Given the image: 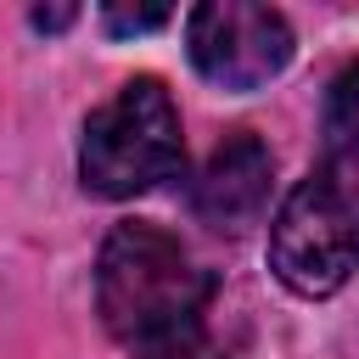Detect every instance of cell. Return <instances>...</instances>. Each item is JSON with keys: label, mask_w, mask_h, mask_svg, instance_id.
I'll return each instance as SVG.
<instances>
[{"label": "cell", "mask_w": 359, "mask_h": 359, "mask_svg": "<svg viewBox=\"0 0 359 359\" xmlns=\"http://www.w3.org/2000/svg\"><path fill=\"white\" fill-rule=\"evenodd\" d=\"M213 280L157 224H118L101 241L95 309L112 342L135 359H196L208 331Z\"/></svg>", "instance_id": "cell-1"}, {"label": "cell", "mask_w": 359, "mask_h": 359, "mask_svg": "<svg viewBox=\"0 0 359 359\" xmlns=\"http://www.w3.org/2000/svg\"><path fill=\"white\" fill-rule=\"evenodd\" d=\"M180 163H185V135H180V112H174V95L163 90V79H129L107 107H95L84 118L79 180H84V191H95L107 202H129V196L174 180Z\"/></svg>", "instance_id": "cell-2"}, {"label": "cell", "mask_w": 359, "mask_h": 359, "mask_svg": "<svg viewBox=\"0 0 359 359\" xmlns=\"http://www.w3.org/2000/svg\"><path fill=\"white\" fill-rule=\"evenodd\" d=\"M269 269L297 297H331L359 275V185L309 174L286 191L269 224Z\"/></svg>", "instance_id": "cell-3"}, {"label": "cell", "mask_w": 359, "mask_h": 359, "mask_svg": "<svg viewBox=\"0 0 359 359\" xmlns=\"http://www.w3.org/2000/svg\"><path fill=\"white\" fill-rule=\"evenodd\" d=\"M185 50L191 67L219 90H258L275 73H286L297 39L292 22L275 6L247 0H208L185 17Z\"/></svg>", "instance_id": "cell-4"}, {"label": "cell", "mask_w": 359, "mask_h": 359, "mask_svg": "<svg viewBox=\"0 0 359 359\" xmlns=\"http://www.w3.org/2000/svg\"><path fill=\"white\" fill-rule=\"evenodd\" d=\"M269 180H275V157H269V146H264L252 129H236V135H224V140L213 146L208 168L196 174V185H191V208H196V219H202L208 230H230V236H241V230L264 213V202H269Z\"/></svg>", "instance_id": "cell-5"}, {"label": "cell", "mask_w": 359, "mask_h": 359, "mask_svg": "<svg viewBox=\"0 0 359 359\" xmlns=\"http://www.w3.org/2000/svg\"><path fill=\"white\" fill-rule=\"evenodd\" d=\"M325 151L337 168L359 174V62H348L325 90Z\"/></svg>", "instance_id": "cell-6"}, {"label": "cell", "mask_w": 359, "mask_h": 359, "mask_svg": "<svg viewBox=\"0 0 359 359\" xmlns=\"http://www.w3.org/2000/svg\"><path fill=\"white\" fill-rule=\"evenodd\" d=\"M168 17H174L168 6H107V11H101L107 34H151V28H163Z\"/></svg>", "instance_id": "cell-7"}, {"label": "cell", "mask_w": 359, "mask_h": 359, "mask_svg": "<svg viewBox=\"0 0 359 359\" xmlns=\"http://www.w3.org/2000/svg\"><path fill=\"white\" fill-rule=\"evenodd\" d=\"M67 22H73V6H50V11L39 6L34 11V28H67Z\"/></svg>", "instance_id": "cell-8"}]
</instances>
